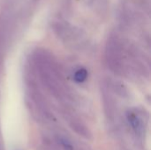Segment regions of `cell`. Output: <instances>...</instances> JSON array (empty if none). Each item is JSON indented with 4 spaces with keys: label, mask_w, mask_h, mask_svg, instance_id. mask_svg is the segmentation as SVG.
Instances as JSON below:
<instances>
[{
    "label": "cell",
    "mask_w": 151,
    "mask_h": 150,
    "mask_svg": "<svg viewBox=\"0 0 151 150\" xmlns=\"http://www.w3.org/2000/svg\"><path fill=\"white\" fill-rule=\"evenodd\" d=\"M105 59L116 74L134 82L150 80V60L130 39L118 34L111 35L105 47Z\"/></svg>",
    "instance_id": "1"
},
{
    "label": "cell",
    "mask_w": 151,
    "mask_h": 150,
    "mask_svg": "<svg viewBox=\"0 0 151 150\" xmlns=\"http://www.w3.org/2000/svg\"><path fill=\"white\" fill-rule=\"evenodd\" d=\"M127 118L130 126L134 130V132L138 134H142V130H143V123L140 116L133 111H128L127 112Z\"/></svg>",
    "instance_id": "4"
},
{
    "label": "cell",
    "mask_w": 151,
    "mask_h": 150,
    "mask_svg": "<svg viewBox=\"0 0 151 150\" xmlns=\"http://www.w3.org/2000/svg\"><path fill=\"white\" fill-rule=\"evenodd\" d=\"M70 126L75 131V133H77L79 135L82 136L83 138L85 139H91L92 138V134L89 131V129L85 126L83 125L81 122H80L79 120L77 119H71L70 121Z\"/></svg>",
    "instance_id": "5"
},
{
    "label": "cell",
    "mask_w": 151,
    "mask_h": 150,
    "mask_svg": "<svg viewBox=\"0 0 151 150\" xmlns=\"http://www.w3.org/2000/svg\"><path fill=\"white\" fill-rule=\"evenodd\" d=\"M52 28L58 39L73 48L81 49L85 43L86 38L83 31L67 21L55 20L52 23Z\"/></svg>",
    "instance_id": "3"
},
{
    "label": "cell",
    "mask_w": 151,
    "mask_h": 150,
    "mask_svg": "<svg viewBox=\"0 0 151 150\" xmlns=\"http://www.w3.org/2000/svg\"><path fill=\"white\" fill-rule=\"evenodd\" d=\"M88 76V72L87 69L81 67L75 71V72L73 74V80L77 83H82L87 80Z\"/></svg>",
    "instance_id": "6"
},
{
    "label": "cell",
    "mask_w": 151,
    "mask_h": 150,
    "mask_svg": "<svg viewBox=\"0 0 151 150\" xmlns=\"http://www.w3.org/2000/svg\"><path fill=\"white\" fill-rule=\"evenodd\" d=\"M58 143L65 149V150H73V148L71 144V142L65 137H62V136H58Z\"/></svg>",
    "instance_id": "7"
},
{
    "label": "cell",
    "mask_w": 151,
    "mask_h": 150,
    "mask_svg": "<svg viewBox=\"0 0 151 150\" xmlns=\"http://www.w3.org/2000/svg\"><path fill=\"white\" fill-rule=\"evenodd\" d=\"M29 64L36 78L55 98L65 100L73 97V95L66 83L58 63L49 51L41 49L36 50L32 54Z\"/></svg>",
    "instance_id": "2"
}]
</instances>
